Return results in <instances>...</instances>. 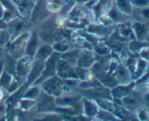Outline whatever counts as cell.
Returning a JSON list of instances; mask_svg holds the SVG:
<instances>
[{
  "mask_svg": "<svg viewBox=\"0 0 149 121\" xmlns=\"http://www.w3.org/2000/svg\"><path fill=\"white\" fill-rule=\"evenodd\" d=\"M95 51L100 55H106L110 52V48L105 44L99 42L95 48Z\"/></svg>",
  "mask_w": 149,
  "mask_h": 121,
  "instance_id": "obj_23",
  "label": "cell"
},
{
  "mask_svg": "<svg viewBox=\"0 0 149 121\" xmlns=\"http://www.w3.org/2000/svg\"><path fill=\"white\" fill-rule=\"evenodd\" d=\"M4 88H1V87H0V101H1V100L3 99V98H4V93H3V90H4Z\"/></svg>",
  "mask_w": 149,
  "mask_h": 121,
  "instance_id": "obj_28",
  "label": "cell"
},
{
  "mask_svg": "<svg viewBox=\"0 0 149 121\" xmlns=\"http://www.w3.org/2000/svg\"><path fill=\"white\" fill-rule=\"evenodd\" d=\"M81 101H82V110L84 115L90 118L97 116L100 107L95 101L84 99Z\"/></svg>",
  "mask_w": 149,
  "mask_h": 121,
  "instance_id": "obj_14",
  "label": "cell"
},
{
  "mask_svg": "<svg viewBox=\"0 0 149 121\" xmlns=\"http://www.w3.org/2000/svg\"><path fill=\"white\" fill-rule=\"evenodd\" d=\"M36 100L23 98V99L20 101V108H21V109H23V110H28V109H31L33 106H36Z\"/></svg>",
  "mask_w": 149,
  "mask_h": 121,
  "instance_id": "obj_22",
  "label": "cell"
},
{
  "mask_svg": "<svg viewBox=\"0 0 149 121\" xmlns=\"http://www.w3.org/2000/svg\"><path fill=\"white\" fill-rule=\"evenodd\" d=\"M107 15L112 20V21L114 23H124L125 21V17H126L128 15L122 13L120 10L117 9V7L113 4V6L110 7L107 13Z\"/></svg>",
  "mask_w": 149,
  "mask_h": 121,
  "instance_id": "obj_16",
  "label": "cell"
},
{
  "mask_svg": "<svg viewBox=\"0 0 149 121\" xmlns=\"http://www.w3.org/2000/svg\"><path fill=\"white\" fill-rule=\"evenodd\" d=\"M40 85L42 90L54 97H58L63 93V79L58 77L57 74L45 80Z\"/></svg>",
  "mask_w": 149,
  "mask_h": 121,
  "instance_id": "obj_1",
  "label": "cell"
},
{
  "mask_svg": "<svg viewBox=\"0 0 149 121\" xmlns=\"http://www.w3.org/2000/svg\"><path fill=\"white\" fill-rule=\"evenodd\" d=\"M95 62V56L90 50L83 49L79 51V54L77 59L76 66L84 69L91 68Z\"/></svg>",
  "mask_w": 149,
  "mask_h": 121,
  "instance_id": "obj_9",
  "label": "cell"
},
{
  "mask_svg": "<svg viewBox=\"0 0 149 121\" xmlns=\"http://www.w3.org/2000/svg\"><path fill=\"white\" fill-rule=\"evenodd\" d=\"M52 48H53L54 51L57 52H65L66 51L69 50L71 49V44L68 42V41H63L61 40L59 42H55V43L52 44Z\"/></svg>",
  "mask_w": 149,
  "mask_h": 121,
  "instance_id": "obj_21",
  "label": "cell"
},
{
  "mask_svg": "<svg viewBox=\"0 0 149 121\" xmlns=\"http://www.w3.org/2000/svg\"><path fill=\"white\" fill-rule=\"evenodd\" d=\"M33 59L30 57L24 55L20 57L16 63L15 74L18 79L25 80L27 79L29 73L31 68Z\"/></svg>",
  "mask_w": 149,
  "mask_h": 121,
  "instance_id": "obj_4",
  "label": "cell"
},
{
  "mask_svg": "<svg viewBox=\"0 0 149 121\" xmlns=\"http://www.w3.org/2000/svg\"><path fill=\"white\" fill-rule=\"evenodd\" d=\"M55 106V97L47 94L42 89V92L38 97L36 104V107L38 112H40L41 113L48 112L52 110Z\"/></svg>",
  "mask_w": 149,
  "mask_h": 121,
  "instance_id": "obj_5",
  "label": "cell"
},
{
  "mask_svg": "<svg viewBox=\"0 0 149 121\" xmlns=\"http://www.w3.org/2000/svg\"><path fill=\"white\" fill-rule=\"evenodd\" d=\"M113 26H105L103 24H95L92 23L88 26L87 31L90 33L93 34L94 35L99 36H110L113 31L115 29Z\"/></svg>",
  "mask_w": 149,
  "mask_h": 121,
  "instance_id": "obj_12",
  "label": "cell"
},
{
  "mask_svg": "<svg viewBox=\"0 0 149 121\" xmlns=\"http://www.w3.org/2000/svg\"><path fill=\"white\" fill-rule=\"evenodd\" d=\"M53 52L54 49L51 44L42 42L38 48L34 57H33V59L45 61L47 58H49L51 56V55Z\"/></svg>",
  "mask_w": 149,
  "mask_h": 121,
  "instance_id": "obj_13",
  "label": "cell"
},
{
  "mask_svg": "<svg viewBox=\"0 0 149 121\" xmlns=\"http://www.w3.org/2000/svg\"><path fill=\"white\" fill-rule=\"evenodd\" d=\"M133 31L138 40H143L148 34V29L146 25L138 22L133 24Z\"/></svg>",
  "mask_w": 149,
  "mask_h": 121,
  "instance_id": "obj_20",
  "label": "cell"
},
{
  "mask_svg": "<svg viewBox=\"0 0 149 121\" xmlns=\"http://www.w3.org/2000/svg\"><path fill=\"white\" fill-rule=\"evenodd\" d=\"M42 92V87L40 85H33L29 87V89L25 90L23 94V98L36 100Z\"/></svg>",
  "mask_w": 149,
  "mask_h": 121,
  "instance_id": "obj_18",
  "label": "cell"
},
{
  "mask_svg": "<svg viewBox=\"0 0 149 121\" xmlns=\"http://www.w3.org/2000/svg\"><path fill=\"white\" fill-rule=\"evenodd\" d=\"M35 5V0H21L17 5V13L24 20H27L28 17L30 19Z\"/></svg>",
  "mask_w": 149,
  "mask_h": 121,
  "instance_id": "obj_11",
  "label": "cell"
},
{
  "mask_svg": "<svg viewBox=\"0 0 149 121\" xmlns=\"http://www.w3.org/2000/svg\"><path fill=\"white\" fill-rule=\"evenodd\" d=\"M114 4L119 10L126 15L132 14L133 6L130 0H114Z\"/></svg>",
  "mask_w": 149,
  "mask_h": 121,
  "instance_id": "obj_19",
  "label": "cell"
},
{
  "mask_svg": "<svg viewBox=\"0 0 149 121\" xmlns=\"http://www.w3.org/2000/svg\"><path fill=\"white\" fill-rule=\"evenodd\" d=\"M147 37H148V40L149 41V34H148V36H147Z\"/></svg>",
  "mask_w": 149,
  "mask_h": 121,
  "instance_id": "obj_30",
  "label": "cell"
},
{
  "mask_svg": "<svg viewBox=\"0 0 149 121\" xmlns=\"http://www.w3.org/2000/svg\"><path fill=\"white\" fill-rule=\"evenodd\" d=\"M56 74L62 79H79L77 71H76V67H74V64L61 58L58 60Z\"/></svg>",
  "mask_w": 149,
  "mask_h": 121,
  "instance_id": "obj_3",
  "label": "cell"
},
{
  "mask_svg": "<svg viewBox=\"0 0 149 121\" xmlns=\"http://www.w3.org/2000/svg\"><path fill=\"white\" fill-rule=\"evenodd\" d=\"M81 95L77 93L66 92L63 93L61 96L55 97V106L61 107H72L81 99Z\"/></svg>",
  "mask_w": 149,
  "mask_h": 121,
  "instance_id": "obj_6",
  "label": "cell"
},
{
  "mask_svg": "<svg viewBox=\"0 0 149 121\" xmlns=\"http://www.w3.org/2000/svg\"><path fill=\"white\" fill-rule=\"evenodd\" d=\"M114 71H116L114 75L116 77L118 83H120L121 85H127V83H128L127 79L130 76L129 70H128L127 67L120 64V65L116 66Z\"/></svg>",
  "mask_w": 149,
  "mask_h": 121,
  "instance_id": "obj_15",
  "label": "cell"
},
{
  "mask_svg": "<svg viewBox=\"0 0 149 121\" xmlns=\"http://www.w3.org/2000/svg\"><path fill=\"white\" fill-rule=\"evenodd\" d=\"M76 1H78L79 3H87L90 0H75Z\"/></svg>",
  "mask_w": 149,
  "mask_h": 121,
  "instance_id": "obj_29",
  "label": "cell"
},
{
  "mask_svg": "<svg viewBox=\"0 0 149 121\" xmlns=\"http://www.w3.org/2000/svg\"><path fill=\"white\" fill-rule=\"evenodd\" d=\"M9 39V34L7 31L4 29H0V46H4L6 45Z\"/></svg>",
  "mask_w": 149,
  "mask_h": 121,
  "instance_id": "obj_25",
  "label": "cell"
},
{
  "mask_svg": "<svg viewBox=\"0 0 149 121\" xmlns=\"http://www.w3.org/2000/svg\"><path fill=\"white\" fill-rule=\"evenodd\" d=\"M42 42H43L39 36L38 31L31 32L26 42L25 47V55L33 59L38 48Z\"/></svg>",
  "mask_w": 149,
  "mask_h": 121,
  "instance_id": "obj_8",
  "label": "cell"
},
{
  "mask_svg": "<svg viewBox=\"0 0 149 121\" xmlns=\"http://www.w3.org/2000/svg\"><path fill=\"white\" fill-rule=\"evenodd\" d=\"M60 59V53L54 51L49 58L45 61V68L39 78L36 80L33 85H41L45 80L49 77L56 75L57 66H58V60Z\"/></svg>",
  "mask_w": 149,
  "mask_h": 121,
  "instance_id": "obj_2",
  "label": "cell"
},
{
  "mask_svg": "<svg viewBox=\"0 0 149 121\" xmlns=\"http://www.w3.org/2000/svg\"><path fill=\"white\" fill-rule=\"evenodd\" d=\"M45 61L33 59L31 68L29 71L27 79H26L28 87L33 85L35 82L39 78L43 71L44 68H45Z\"/></svg>",
  "mask_w": 149,
  "mask_h": 121,
  "instance_id": "obj_10",
  "label": "cell"
},
{
  "mask_svg": "<svg viewBox=\"0 0 149 121\" xmlns=\"http://www.w3.org/2000/svg\"><path fill=\"white\" fill-rule=\"evenodd\" d=\"M47 8L52 13H60L61 9V6L58 5V4H55V3L52 2H49L48 3L47 6Z\"/></svg>",
  "mask_w": 149,
  "mask_h": 121,
  "instance_id": "obj_26",
  "label": "cell"
},
{
  "mask_svg": "<svg viewBox=\"0 0 149 121\" xmlns=\"http://www.w3.org/2000/svg\"><path fill=\"white\" fill-rule=\"evenodd\" d=\"M9 23H10V25L8 26L7 32H8L9 34V40H10V42H13L14 39L18 37L20 35H21L22 34L26 31V25L25 23L24 20L15 17Z\"/></svg>",
  "mask_w": 149,
  "mask_h": 121,
  "instance_id": "obj_7",
  "label": "cell"
},
{
  "mask_svg": "<svg viewBox=\"0 0 149 121\" xmlns=\"http://www.w3.org/2000/svg\"><path fill=\"white\" fill-rule=\"evenodd\" d=\"M4 71V61L1 60L0 61V77Z\"/></svg>",
  "mask_w": 149,
  "mask_h": 121,
  "instance_id": "obj_27",
  "label": "cell"
},
{
  "mask_svg": "<svg viewBox=\"0 0 149 121\" xmlns=\"http://www.w3.org/2000/svg\"><path fill=\"white\" fill-rule=\"evenodd\" d=\"M130 1L132 6L139 8H144L149 6V0H130Z\"/></svg>",
  "mask_w": 149,
  "mask_h": 121,
  "instance_id": "obj_24",
  "label": "cell"
},
{
  "mask_svg": "<svg viewBox=\"0 0 149 121\" xmlns=\"http://www.w3.org/2000/svg\"><path fill=\"white\" fill-rule=\"evenodd\" d=\"M131 90V85H116L114 87L112 88V90L111 91V95L114 96L116 99H121L122 98L125 97L127 95L129 94V93Z\"/></svg>",
  "mask_w": 149,
  "mask_h": 121,
  "instance_id": "obj_17",
  "label": "cell"
}]
</instances>
